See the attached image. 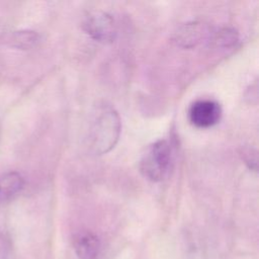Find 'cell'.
Wrapping results in <instances>:
<instances>
[{"label":"cell","mask_w":259,"mask_h":259,"mask_svg":"<svg viewBox=\"0 0 259 259\" xmlns=\"http://www.w3.org/2000/svg\"><path fill=\"white\" fill-rule=\"evenodd\" d=\"M121 131L120 117L109 104L97 105L91 114L87 134L88 147L95 155L108 153L116 145Z\"/></svg>","instance_id":"6da1fadb"},{"label":"cell","mask_w":259,"mask_h":259,"mask_svg":"<svg viewBox=\"0 0 259 259\" xmlns=\"http://www.w3.org/2000/svg\"><path fill=\"white\" fill-rule=\"evenodd\" d=\"M173 163L172 148L167 140L150 145L140 161L142 174L153 182L164 180L170 173Z\"/></svg>","instance_id":"7a4b0ae2"},{"label":"cell","mask_w":259,"mask_h":259,"mask_svg":"<svg viewBox=\"0 0 259 259\" xmlns=\"http://www.w3.org/2000/svg\"><path fill=\"white\" fill-rule=\"evenodd\" d=\"M83 30L94 40L110 44L116 37V25L110 14L100 10L87 13L82 21Z\"/></svg>","instance_id":"3957f363"},{"label":"cell","mask_w":259,"mask_h":259,"mask_svg":"<svg viewBox=\"0 0 259 259\" xmlns=\"http://www.w3.org/2000/svg\"><path fill=\"white\" fill-rule=\"evenodd\" d=\"M222 116V108L213 99L195 100L188 109V118L192 125L198 128H208L215 125Z\"/></svg>","instance_id":"277c9868"},{"label":"cell","mask_w":259,"mask_h":259,"mask_svg":"<svg viewBox=\"0 0 259 259\" xmlns=\"http://www.w3.org/2000/svg\"><path fill=\"white\" fill-rule=\"evenodd\" d=\"M73 245L79 259H98L101 252V243L98 237L91 232L79 233Z\"/></svg>","instance_id":"5b68a950"},{"label":"cell","mask_w":259,"mask_h":259,"mask_svg":"<svg viewBox=\"0 0 259 259\" xmlns=\"http://www.w3.org/2000/svg\"><path fill=\"white\" fill-rule=\"evenodd\" d=\"M25 185L23 176L16 171H9L0 175V204L14 198Z\"/></svg>","instance_id":"8992f818"},{"label":"cell","mask_w":259,"mask_h":259,"mask_svg":"<svg viewBox=\"0 0 259 259\" xmlns=\"http://www.w3.org/2000/svg\"><path fill=\"white\" fill-rule=\"evenodd\" d=\"M204 33L203 24L199 22L187 23L177 32L176 41L186 48L193 47L201 40Z\"/></svg>","instance_id":"52a82bcc"},{"label":"cell","mask_w":259,"mask_h":259,"mask_svg":"<svg viewBox=\"0 0 259 259\" xmlns=\"http://www.w3.org/2000/svg\"><path fill=\"white\" fill-rule=\"evenodd\" d=\"M5 41L19 50H29L39 41V35L33 30H18L10 32L5 36Z\"/></svg>","instance_id":"ba28073f"},{"label":"cell","mask_w":259,"mask_h":259,"mask_svg":"<svg viewBox=\"0 0 259 259\" xmlns=\"http://www.w3.org/2000/svg\"><path fill=\"white\" fill-rule=\"evenodd\" d=\"M9 248L10 245L7 238L0 232V259H7Z\"/></svg>","instance_id":"9c48e42d"}]
</instances>
